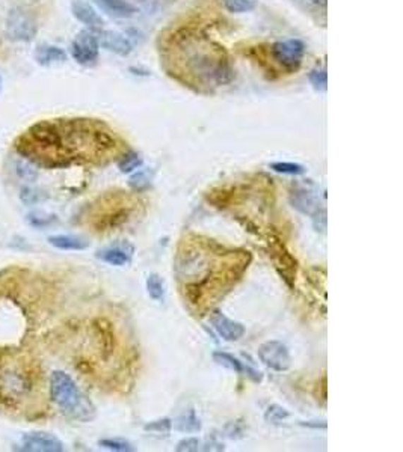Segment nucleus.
<instances>
[{
	"label": "nucleus",
	"instance_id": "26",
	"mask_svg": "<svg viewBox=\"0 0 403 452\" xmlns=\"http://www.w3.org/2000/svg\"><path fill=\"white\" fill-rule=\"evenodd\" d=\"M289 416H290L289 410H286L284 407H281L278 404L269 405L266 413H265V419L270 424H279V422L284 421V419H287Z\"/></svg>",
	"mask_w": 403,
	"mask_h": 452
},
{
	"label": "nucleus",
	"instance_id": "18",
	"mask_svg": "<svg viewBox=\"0 0 403 452\" xmlns=\"http://www.w3.org/2000/svg\"><path fill=\"white\" fill-rule=\"evenodd\" d=\"M213 360L217 363V365H221L224 368L231 369L237 374H245L246 365L239 360L237 358H234L230 353H224V351H215L213 353Z\"/></svg>",
	"mask_w": 403,
	"mask_h": 452
},
{
	"label": "nucleus",
	"instance_id": "4",
	"mask_svg": "<svg viewBox=\"0 0 403 452\" xmlns=\"http://www.w3.org/2000/svg\"><path fill=\"white\" fill-rule=\"evenodd\" d=\"M5 28L8 38L20 42H30L38 32L35 18L23 8H14L9 11Z\"/></svg>",
	"mask_w": 403,
	"mask_h": 452
},
{
	"label": "nucleus",
	"instance_id": "13",
	"mask_svg": "<svg viewBox=\"0 0 403 452\" xmlns=\"http://www.w3.org/2000/svg\"><path fill=\"white\" fill-rule=\"evenodd\" d=\"M104 14L114 18H130L138 14V8L127 0H94Z\"/></svg>",
	"mask_w": 403,
	"mask_h": 452
},
{
	"label": "nucleus",
	"instance_id": "5",
	"mask_svg": "<svg viewBox=\"0 0 403 452\" xmlns=\"http://www.w3.org/2000/svg\"><path fill=\"white\" fill-rule=\"evenodd\" d=\"M269 252H270L272 261L275 264V269L281 274V278L286 281L289 286H291L293 282H295L298 261L287 250L284 243H282V241L277 237L269 238Z\"/></svg>",
	"mask_w": 403,
	"mask_h": 452
},
{
	"label": "nucleus",
	"instance_id": "21",
	"mask_svg": "<svg viewBox=\"0 0 403 452\" xmlns=\"http://www.w3.org/2000/svg\"><path fill=\"white\" fill-rule=\"evenodd\" d=\"M140 166H143V157H140L138 152H133V151L124 154L121 160L118 161V168L123 173L133 172Z\"/></svg>",
	"mask_w": 403,
	"mask_h": 452
},
{
	"label": "nucleus",
	"instance_id": "23",
	"mask_svg": "<svg viewBox=\"0 0 403 452\" xmlns=\"http://www.w3.org/2000/svg\"><path fill=\"white\" fill-rule=\"evenodd\" d=\"M227 11L234 14H243L253 11L257 5V0H222Z\"/></svg>",
	"mask_w": 403,
	"mask_h": 452
},
{
	"label": "nucleus",
	"instance_id": "11",
	"mask_svg": "<svg viewBox=\"0 0 403 452\" xmlns=\"http://www.w3.org/2000/svg\"><path fill=\"white\" fill-rule=\"evenodd\" d=\"M289 200L291 207L305 216H311L314 219L322 213L318 193H314L307 187H296L295 190L290 192Z\"/></svg>",
	"mask_w": 403,
	"mask_h": 452
},
{
	"label": "nucleus",
	"instance_id": "17",
	"mask_svg": "<svg viewBox=\"0 0 403 452\" xmlns=\"http://www.w3.org/2000/svg\"><path fill=\"white\" fill-rule=\"evenodd\" d=\"M49 243L61 250H85L90 246L88 241L76 236H52L49 237Z\"/></svg>",
	"mask_w": 403,
	"mask_h": 452
},
{
	"label": "nucleus",
	"instance_id": "14",
	"mask_svg": "<svg viewBox=\"0 0 403 452\" xmlns=\"http://www.w3.org/2000/svg\"><path fill=\"white\" fill-rule=\"evenodd\" d=\"M132 252L133 248L130 246L127 249V243L123 246H111V248H106L97 252V258L102 259L106 264H111V266L115 267H123L127 266L132 259Z\"/></svg>",
	"mask_w": 403,
	"mask_h": 452
},
{
	"label": "nucleus",
	"instance_id": "9",
	"mask_svg": "<svg viewBox=\"0 0 403 452\" xmlns=\"http://www.w3.org/2000/svg\"><path fill=\"white\" fill-rule=\"evenodd\" d=\"M16 449L25 452H62L65 448L56 436L46 432H35L21 437L20 446Z\"/></svg>",
	"mask_w": 403,
	"mask_h": 452
},
{
	"label": "nucleus",
	"instance_id": "22",
	"mask_svg": "<svg viewBox=\"0 0 403 452\" xmlns=\"http://www.w3.org/2000/svg\"><path fill=\"white\" fill-rule=\"evenodd\" d=\"M151 180H152V172L150 169H143L136 172L133 176H130L128 185L132 187L133 190L140 192V190H145L147 187H150Z\"/></svg>",
	"mask_w": 403,
	"mask_h": 452
},
{
	"label": "nucleus",
	"instance_id": "16",
	"mask_svg": "<svg viewBox=\"0 0 403 452\" xmlns=\"http://www.w3.org/2000/svg\"><path fill=\"white\" fill-rule=\"evenodd\" d=\"M35 59L42 67H50L54 63H62L67 61V53L56 46H49V44H42L35 51Z\"/></svg>",
	"mask_w": 403,
	"mask_h": 452
},
{
	"label": "nucleus",
	"instance_id": "30",
	"mask_svg": "<svg viewBox=\"0 0 403 452\" xmlns=\"http://www.w3.org/2000/svg\"><path fill=\"white\" fill-rule=\"evenodd\" d=\"M201 449V442L197 437H186L179 442L176 451L177 452H195Z\"/></svg>",
	"mask_w": 403,
	"mask_h": 452
},
{
	"label": "nucleus",
	"instance_id": "19",
	"mask_svg": "<svg viewBox=\"0 0 403 452\" xmlns=\"http://www.w3.org/2000/svg\"><path fill=\"white\" fill-rule=\"evenodd\" d=\"M147 291L152 300L162 302L163 299H165V294H167L165 281H163L156 273L150 274V276L147 278Z\"/></svg>",
	"mask_w": 403,
	"mask_h": 452
},
{
	"label": "nucleus",
	"instance_id": "7",
	"mask_svg": "<svg viewBox=\"0 0 403 452\" xmlns=\"http://www.w3.org/2000/svg\"><path fill=\"white\" fill-rule=\"evenodd\" d=\"M258 358L265 365L277 372H284L291 367L289 348L279 341H266L258 347Z\"/></svg>",
	"mask_w": 403,
	"mask_h": 452
},
{
	"label": "nucleus",
	"instance_id": "29",
	"mask_svg": "<svg viewBox=\"0 0 403 452\" xmlns=\"http://www.w3.org/2000/svg\"><path fill=\"white\" fill-rule=\"evenodd\" d=\"M171 428H172V422H171V419H168V417L160 419V421H155V422H151V424H147V425L144 427L145 432L162 433V434L169 433Z\"/></svg>",
	"mask_w": 403,
	"mask_h": 452
},
{
	"label": "nucleus",
	"instance_id": "27",
	"mask_svg": "<svg viewBox=\"0 0 403 452\" xmlns=\"http://www.w3.org/2000/svg\"><path fill=\"white\" fill-rule=\"evenodd\" d=\"M16 172L21 180L26 181H34L37 178V171L32 166L29 160H18L16 164Z\"/></svg>",
	"mask_w": 403,
	"mask_h": 452
},
{
	"label": "nucleus",
	"instance_id": "31",
	"mask_svg": "<svg viewBox=\"0 0 403 452\" xmlns=\"http://www.w3.org/2000/svg\"><path fill=\"white\" fill-rule=\"evenodd\" d=\"M0 83H2V80H0Z\"/></svg>",
	"mask_w": 403,
	"mask_h": 452
},
{
	"label": "nucleus",
	"instance_id": "25",
	"mask_svg": "<svg viewBox=\"0 0 403 452\" xmlns=\"http://www.w3.org/2000/svg\"><path fill=\"white\" fill-rule=\"evenodd\" d=\"M99 445L104 449L109 451H115V452H132L135 451V448L132 446V444H128L127 440L123 439H102Z\"/></svg>",
	"mask_w": 403,
	"mask_h": 452
},
{
	"label": "nucleus",
	"instance_id": "15",
	"mask_svg": "<svg viewBox=\"0 0 403 452\" xmlns=\"http://www.w3.org/2000/svg\"><path fill=\"white\" fill-rule=\"evenodd\" d=\"M71 11H73V16L78 18L80 23L88 26L90 29L100 30L103 28L102 17L91 5L80 2V0H76V2H73L71 5Z\"/></svg>",
	"mask_w": 403,
	"mask_h": 452
},
{
	"label": "nucleus",
	"instance_id": "10",
	"mask_svg": "<svg viewBox=\"0 0 403 452\" xmlns=\"http://www.w3.org/2000/svg\"><path fill=\"white\" fill-rule=\"evenodd\" d=\"M210 324L216 330L217 335H219L222 339L228 341V343H234V341H239L243 338L246 329L242 323L234 322V319L228 318L224 312L219 310H215L210 312Z\"/></svg>",
	"mask_w": 403,
	"mask_h": 452
},
{
	"label": "nucleus",
	"instance_id": "28",
	"mask_svg": "<svg viewBox=\"0 0 403 452\" xmlns=\"http://www.w3.org/2000/svg\"><path fill=\"white\" fill-rule=\"evenodd\" d=\"M310 82L313 85L314 90L318 91H325L328 87V74H326V70H313L310 73Z\"/></svg>",
	"mask_w": 403,
	"mask_h": 452
},
{
	"label": "nucleus",
	"instance_id": "3",
	"mask_svg": "<svg viewBox=\"0 0 403 452\" xmlns=\"http://www.w3.org/2000/svg\"><path fill=\"white\" fill-rule=\"evenodd\" d=\"M34 389V379L25 363L0 365V404L14 407Z\"/></svg>",
	"mask_w": 403,
	"mask_h": 452
},
{
	"label": "nucleus",
	"instance_id": "6",
	"mask_svg": "<svg viewBox=\"0 0 403 452\" xmlns=\"http://www.w3.org/2000/svg\"><path fill=\"white\" fill-rule=\"evenodd\" d=\"M305 46L299 39L279 41L272 46V56L281 65L282 68L293 73L296 71L303 59Z\"/></svg>",
	"mask_w": 403,
	"mask_h": 452
},
{
	"label": "nucleus",
	"instance_id": "12",
	"mask_svg": "<svg viewBox=\"0 0 403 452\" xmlns=\"http://www.w3.org/2000/svg\"><path fill=\"white\" fill-rule=\"evenodd\" d=\"M95 37L97 41H99V46H102L107 51L119 54V56H127L132 51V44H130V41L124 35L118 34V32L100 29Z\"/></svg>",
	"mask_w": 403,
	"mask_h": 452
},
{
	"label": "nucleus",
	"instance_id": "24",
	"mask_svg": "<svg viewBox=\"0 0 403 452\" xmlns=\"http://www.w3.org/2000/svg\"><path fill=\"white\" fill-rule=\"evenodd\" d=\"M270 169H274L278 173L284 175H302L305 173V168L302 164L291 163V161H277L270 164Z\"/></svg>",
	"mask_w": 403,
	"mask_h": 452
},
{
	"label": "nucleus",
	"instance_id": "8",
	"mask_svg": "<svg viewBox=\"0 0 403 452\" xmlns=\"http://www.w3.org/2000/svg\"><path fill=\"white\" fill-rule=\"evenodd\" d=\"M99 41L94 32L82 30L71 44V54L80 65H92L99 58Z\"/></svg>",
	"mask_w": 403,
	"mask_h": 452
},
{
	"label": "nucleus",
	"instance_id": "20",
	"mask_svg": "<svg viewBox=\"0 0 403 452\" xmlns=\"http://www.w3.org/2000/svg\"><path fill=\"white\" fill-rule=\"evenodd\" d=\"M179 432L181 433H198L201 429V422L200 419L197 417L193 412H191L189 415H184L181 417H179L176 424H174Z\"/></svg>",
	"mask_w": 403,
	"mask_h": 452
},
{
	"label": "nucleus",
	"instance_id": "2",
	"mask_svg": "<svg viewBox=\"0 0 403 452\" xmlns=\"http://www.w3.org/2000/svg\"><path fill=\"white\" fill-rule=\"evenodd\" d=\"M49 389L52 401L65 416L80 422H91L95 417V405L67 372L53 371Z\"/></svg>",
	"mask_w": 403,
	"mask_h": 452
},
{
	"label": "nucleus",
	"instance_id": "1",
	"mask_svg": "<svg viewBox=\"0 0 403 452\" xmlns=\"http://www.w3.org/2000/svg\"><path fill=\"white\" fill-rule=\"evenodd\" d=\"M253 257L248 250L225 249L213 240H183L176 258L180 293L195 311L216 303L242 278Z\"/></svg>",
	"mask_w": 403,
	"mask_h": 452
}]
</instances>
